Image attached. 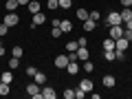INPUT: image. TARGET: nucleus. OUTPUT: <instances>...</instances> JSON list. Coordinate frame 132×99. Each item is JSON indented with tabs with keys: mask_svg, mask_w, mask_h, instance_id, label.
Wrapping results in <instances>:
<instances>
[{
	"mask_svg": "<svg viewBox=\"0 0 132 99\" xmlns=\"http://www.w3.org/2000/svg\"><path fill=\"white\" fill-rule=\"evenodd\" d=\"M2 22H5L7 27H15V24L20 22V18H18V13H15V11H9V13L5 15V20H2Z\"/></svg>",
	"mask_w": 132,
	"mask_h": 99,
	"instance_id": "f257e3e1",
	"label": "nucleus"
},
{
	"mask_svg": "<svg viewBox=\"0 0 132 99\" xmlns=\"http://www.w3.org/2000/svg\"><path fill=\"white\" fill-rule=\"evenodd\" d=\"M114 48H117V42H114L112 38H110V40H104V51H114Z\"/></svg>",
	"mask_w": 132,
	"mask_h": 99,
	"instance_id": "2eb2a0df",
	"label": "nucleus"
},
{
	"mask_svg": "<svg viewBox=\"0 0 132 99\" xmlns=\"http://www.w3.org/2000/svg\"><path fill=\"white\" fill-rule=\"evenodd\" d=\"M48 9H57V7H60V2H57V0H48Z\"/></svg>",
	"mask_w": 132,
	"mask_h": 99,
	"instance_id": "473e14b6",
	"label": "nucleus"
},
{
	"mask_svg": "<svg viewBox=\"0 0 132 99\" xmlns=\"http://www.w3.org/2000/svg\"><path fill=\"white\" fill-rule=\"evenodd\" d=\"M42 97H44V99H55L57 93L51 88V86H46V88H42Z\"/></svg>",
	"mask_w": 132,
	"mask_h": 99,
	"instance_id": "6e6552de",
	"label": "nucleus"
},
{
	"mask_svg": "<svg viewBox=\"0 0 132 99\" xmlns=\"http://www.w3.org/2000/svg\"><path fill=\"white\" fill-rule=\"evenodd\" d=\"M64 99H75V90H73V88H66L64 90Z\"/></svg>",
	"mask_w": 132,
	"mask_h": 99,
	"instance_id": "bb28decb",
	"label": "nucleus"
},
{
	"mask_svg": "<svg viewBox=\"0 0 132 99\" xmlns=\"http://www.w3.org/2000/svg\"><path fill=\"white\" fill-rule=\"evenodd\" d=\"M33 81H38L40 86H44V84H46V75L38 71V73H35V75H33Z\"/></svg>",
	"mask_w": 132,
	"mask_h": 99,
	"instance_id": "4468645a",
	"label": "nucleus"
},
{
	"mask_svg": "<svg viewBox=\"0 0 132 99\" xmlns=\"http://www.w3.org/2000/svg\"><path fill=\"white\" fill-rule=\"evenodd\" d=\"M27 93L31 95V97H33V95H40V93H42V90H40V84H38V81H31V84L27 86Z\"/></svg>",
	"mask_w": 132,
	"mask_h": 99,
	"instance_id": "423d86ee",
	"label": "nucleus"
},
{
	"mask_svg": "<svg viewBox=\"0 0 132 99\" xmlns=\"http://www.w3.org/2000/svg\"><path fill=\"white\" fill-rule=\"evenodd\" d=\"M60 29H62V33H68L73 29V24L68 22V20H60Z\"/></svg>",
	"mask_w": 132,
	"mask_h": 99,
	"instance_id": "dca6fc26",
	"label": "nucleus"
},
{
	"mask_svg": "<svg viewBox=\"0 0 132 99\" xmlns=\"http://www.w3.org/2000/svg\"><path fill=\"white\" fill-rule=\"evenodd\" d=\"M27 7H29V13H38L40 11V2H35V0H31Z\"/></svg>",
	"mask_w": 132,
	"mask_h": 99,
	"instance_id": "a211bd4d",
	"label": "nucleus"
},
{
	"mask_svg": "<svg viewBox=\"0 0 132 99\" xmlns=\"http://www.w3.org/2000/svg\"><path fill=\"white\" fill-rule=\"evenodd\" d=\"M5 7H7V11H15L18 9V0H7Z\"/></svg>",
	"mask_w": 132,
	"mask_h": 99,
	"instance_id": "6ab92c4d",
	"label": "nucleus"
},
{
	"mask_svg": "<svg viewBox=\"0 0 132 99\" xmlns=\"http://www.w3.org/2000/svg\"><path fill=\"white\" fill-rule=\"evenodd\" d=\"M119 13H121V20H123V22H128V20L132 18V9H130V7H123Z\"/></svg>",
	"mask_w": 132,
	"mask_h": 99,
	"instance_id": "f8f14e48",
	"label": "nucleus"
},
{
	"mask_svg": "<svg viewBox=\"0 0 132 99\" xmlns=\"http://www.w3.org/2000/svg\"><path fill=\"white\" fill-rule=\"evenodd\" d=\"M84 71H86V73H93V71H95V64H93L90 60H86V62H84Z\"/></svg>",
	"mask_w": 132,
	"mask_h": 99,
	"instance_id": "b1692460",
	"label": "nucleus"
},
{
	"mask_svg": "<svg viewBox=\"0 0 132 99\" xmlns=\"http://www.w3.org/2000/svg\"><path fill=\"white\" fill-rule=\"evenodd\" d=\"M42 22H46V15H44L42 11L33 13V24H35V27H38V24H42Z\"/></svg>",
	"mask_w": 132,
	"mask_h": 99,
	"instance_id": "9b49d317",
	"label": "nucleus"
},
{
	"mask_svg": "<svg viewBox=\"0 0 132 99\" xmlns=\"http://www.w3.org/2000/svg\"><path fill=\"white\" fill-rule=\"evenodd\" d=\"M18 66H20V57H11V60H9V68H11V71H15Z\"/></svg>",
	"mask_w": 132,
	"mask_h": 99,
	"instance_id": "412c9836",
	"label": "nucleus"
},
{
	"mask_svg": "<svg viewBox=\"0 0 132 99\" xmlns=\"http://www.w3.org/2000/svg\"><path fill=\"white\" fill-rule=\"evenodd\" d=\"M35 73H38V68H35V66H29V68H27V75L31 77V79H33V75H35Z\"/></svg>",
	"mask_w": 132,
	"mask_h": 99,
	"instance_id": "c756f323",
	"label": "nucleus"
},
{
	"mask_svg": "<svg viewBox=\"0 0 132 99\" xmlns=\"http://www.w3.org/2000/svg\"><path fill=\"white\" fill-rule=\"evenodd\" d=\"M79 88L84 90V93H90V90H93V81H90V79H81L79 81Z\"/></svg>",
	"mask_w": 132,
	"mask_h": 99,
	"instance_id": "ddd939ff",
	"label": "nucleus"
},
{
	"mask_svg": "<svg viewBox=\"0 0 132 99\" xmlns=\"http://www.w3.org/2000/svg\"><path fill=\"white\" fill-rule=\"evenodd\" d=\"M117 42V51H128V46H130V42H128L126 38H119V40H114Z\"/></svg>",
	"mask_w": 132,
	"mask_h": 99,
	"instance_id": "1a4fd4ad",
	"label": "nucleus"
},
{
	"mask_svg": "<svg viewBox=\"0 0 132 99\" xmlns=\"http://www.w3.org/2000/svg\"><path fill=\"white\" fill-rule=\"evenodd\" d=\"M77 46H79L77 42H66V51H68V53H75V51H77Z\"/></svg>",
	"mask_w": 132,
	"mask_h": 99,
	"instance_id": "5701e85b",
	"label": "nucleus"
},
{
	"mask_svg": "<svg viewBox=\"0 0 132 99\" xmlns=\"http://www.w3.org/2000/svg\"><path fill=\"white\" fill-rule=\"evenodd\" d=\"M2 81L5 84H11L13 81V73H2Z\"/></svg>",
	"mask_w": 132,
	"mask_h": 99,
	"instance_id": "a878e982",
	"label": "nucleus"
},
{
	"mask_svg": "<svg viewBox=\"0 0 132 99\" xmlns=\"http://www.w3.org/2000/svg\"><path fill=\"white\" fill-rule=\"evenodd\" d=\"M75 55H77V60H81V62H86L90 57V53H88V48L86 46H77V51H75Z\"/></svg>",
	"mask_w": 132,
	"mask_h": 99,
	"instance_id": "20e7f679",
	"label": "nucleus"
},
{
	"mask_svg": "<svg viewBox=\"0 0 132 99\" xmlns=\"http://www.w3.org/2000/svg\"><path fill=\"white\" fill-rule=\"evenodd\" d=\"M66 71H68V75H77V73H79V64H77V60L68 62V66H66Z\"/></svg>",
	"mask_w": 132,
	"mask_h": 99,
	"instance_id": "0eeeda50",
	"label": "nucleus"
},
{
	"mask_svg": "<svg viewBox=\"0 0 132 99\" xmlns=\"http://www.w3.org/2000/svg\"><path fill=\"white\" fill-rule=\"evenodd\" d=\"M31 0H18V5H29Z\"/></svg>",
	"mask_w": 132,
	"mask_h": 99,
	"instance_id": "4c0bfd02",
	"label": "nucleus"
},
{
	"mask_svg": "<svg viewBox=\"0 0 132 99\" xmlns=\"http://www.w3.org/2000/svg\"><path fill=\"white\" fill-rule=\"evenodd\" d=\"M77 18H79V20H88V18H90V13L84 9V7H81V9H77Z\"/></svg>",
	"mask_w": 132,
	"mask_h": 99,
	"instance_id": "aec40b11",
	"label": "nucleus"
},
{
	"mask_svg": "<svg viewBox=\"0 0 132 99\" xmlns=\"http://www.w3.org/2000/svg\"><path fill=\"white\" fill-rule=\"evenodd\" d=\"M68 62H71V60H68V55H57L55 57V66H57V68H66Z\"/></svg>",
	"mask_w": 132,
	"mask_h": 99,
	"instance_id": "39448f33",
	"label": "nucleus"
},
{
	"mask_svg": "<svg viewBox=\"0 0 132 99\" xmlns=\"http://www.w3.org/2000/svg\"><path fill=\"white\" fill-rule=\"evenodd\" d=\"M121 7H132V0H121Z\"/></svg>",
	"mask_w": 132,
	"mask_h": 99,
	"instance_id": "c9c22d12",
	"label": "nucleus"
},
{
	"mask_svg": "<svg viewBox=\"0 0 132 99\" xmlns=\"http://www.w3.org/2000/svg\"><path fill=\"white\" fill-rule=\"evenodd\" d=\"M90 20H95V22H97V20H99V11H90Z\"/></svg>",
	"mask_w": 132,
	"mask_h": 99,
	"instance_id": "f704fd0d",
	"label": "nucleus"
},
{
	"mask_svg": "<svg viewBox=\"0 0 132 99\" xmlns=\"http://www.w3.org/2000/svg\"><path fill=\"white\" fill-rule=\"evenodd\" d=\"M84 95H86V93H84L81 88H77V90H75V99H84Z\"/></svg>",
	"mask_w": 132,
	"mask_h": 99,
	"instance_id": "72a5a7b5",
	"label": "nucleus"
},
{
	"mask_svg": "<svg viewBox=\"0 0 132 99\" xmlns=\"http://www.w3.org/2000/svg\"><path fill=\"white\" fill-rule=\"evenodd\" d=\"M0 55H5V46H2V42H0Z\"/></svg>",
	"mask_w": 132,
	"mask_h": 99,
	"instance_id": "58836bf2",
	"label": "nucleus"
},
{
	"mask_svg": "<svg viewBox=\"0 0 132 99\" xmlns=\"http://www.w3.org/2000/svg\"><path fill=\"white\" fill-rule=\"evenodd\" d=\"M95 27H97V22L95 20H84V31H95Z\"/></svg>",
	"mask_w": 132,
	"mask_h": 99,
	"instance_id": "f3484780",
	"label": "nucleus"
},
{
	"mask_svg": "<svg viewBox=\"0 0 132 99\" xmlns=\"http://www.w3.org/2000/svg\"><path fill=\"white\" fill-rule=\"evenodd\" d=\"M106 20H108V27H114V24H121V22H123V20H121V13H119V11H110Z\"/></svg>",
	"mask_w": 132,
	"mask_h": 99,
	"instance_id": "f03ea898",
	"label": "nucleus"
},
{
	"mask_svg": "<svg viewBox=\"0 0 132 99\" xmlns=\"http://www.w3.org/2000/svg\"><path fill=\"white\" fill-rule=\"evenodd\" d=\"M101 84H104L106 88H112V86L117 84V79H114L112 75H104V79H101Z\"/></svg>",
	"mask_w": 132,
	"mask_h": 99,
	"instance_id": "9d476101",
	"label": "nucleus"
},
{
	"mask_svg": "<svg viewBox=\"0 0 132 99\" xmlns=\"http://www.w3.org/2000/svg\"><path fill=\"white\" fill-rule=\"evenodd\" d=\"M7 31H9V27L2 22V24H0V38H2V35H7Z\"/></svg>",
	"mask_w": 132,
	"mask_h": 99,
	"instance_id": "2f4dec72",
	"label": "nucleus"
},
{
	"mask_svg": "<svg viewBox=\"0 0 132 99\" xmlns=\"http://www.w3.org/2000/svg\"><path fill=\"white\" fill-rule=\"evenodd\" d=\"M123 31H126V29H123L121 24H114V27H110V38H112V40L123 38Z\"/></svg>",
	"mask_w": 132,
	"mask_h": 99,
	"instance_id": "7ed1b4c3",
	"label": "nucleus"
},
{
	"mask_svg": "<svg viewBox=\"0 0 132 99\" xmlns=\"http://www.w3.org/2000/svg\"><path fill=\"white\" fill-rule=\"evenodd\" d=\"M104 57L108 62H112V60H117V51H104Z\"/></svg>",
	"mask_w": 132,
	"mask_h": 99,
	"instance_id": "4be33fe9",
	"label": "nucleus"
},
{
	"mask_svg": "<svg viewBox=\"0 0 132 99\" xmlns=\"http://www.w3.org/2000/svg\"><path fill=\"white\" fill-rule=\"evenodd\" d=\"M51 35H53V38H60V35H62V29H60V27H53Z\"/></svg>",
	"mask_w": 132,
	"mask_h": 99,
	"instance_id": "7c9ffc66",
	"label": "nucleus"
},
{
	"mask_svg": "<svg viewBox=\"0 0 132 99\" xmlns=\"http://www.w3.org/2000/svg\"><path fill=\"white\" fill-rule=\"evenodd\" d=\"M57 2H60L62 9H71V5H73V0H57Z\"/></svg>",
	"mask_w": 132,
	"mask_h": 99,
	"instance_id": "cd10ccee",
	"label": "nucleus"
},
{
	"mask_svg": "<svg viewBox=\"0 0 132 99\" xmlns=\"http://www.w3.org/2000/svg\"><path fill=\"white\" fill-rule=\"evenodd\" d=\"M9 86H11V84H5V81L0 84V95H2V97H5V95H9Z\"/></svg>",
	"mask_w": 132,
	"mask_h": 99,
	"instance_id": "393cba45",
	"label": "nucleus"
},
{
	"mask_svg": "<svg viewBox=\"0 0 132 99\" xmlns=\"http://www.w3.org/2000/svg\"><path fill=\"white\" fill-rule=\"evenodd\" d=\"M22 46H13V57H22Z\"/></svg>",
	"mask_w": 132,
	"mask_h": 99,
	"instance_id": "c85d7f7f",
	"label": "nucleus"
},
{
	"mask_svg": "<svg viewBox=\"0 0 132 99\" xmlns=\"http://www.w3.org/2000/svg\"><path fill=\"white\" fill-rule=\"evenodd\" d=\"M0 84H2V75H0Z\"/></svg>",
	"mask_w": 132,
	"mask_h": 99,
	"instance_id": "ea45409f",
	"label": "nucleus"
},
{
	"mask_svg": "<svg viewBox=\"0 0 132 99\" xmlns=\"http://www.w3.org/2000/svg\"><path fill=\"white\" fill-rule=\"evenodd\" d=\"M126 29H130V31H132V18H130V20L126 22Z\"/></svg>",
	"mask_w": 132,
	"mask_h": 99,
	"instance_id": "e433bc0d",
	"label": "nucleus"
},
{
	"mask_svg": "<svg viewBox=\"0 0 132 99\" xmlns=\"http://www.w3.org/2000/svg\"><path fill=\"white\" fill-rule=\"evenodd\" d=\"M130 9H132V7H130Z\"/></svg>",
	"mask_w": 132,
	"mask_h": 99,
	"instance_id": "a19ab883",
	"label": "nucleus"
}]
</instances>
